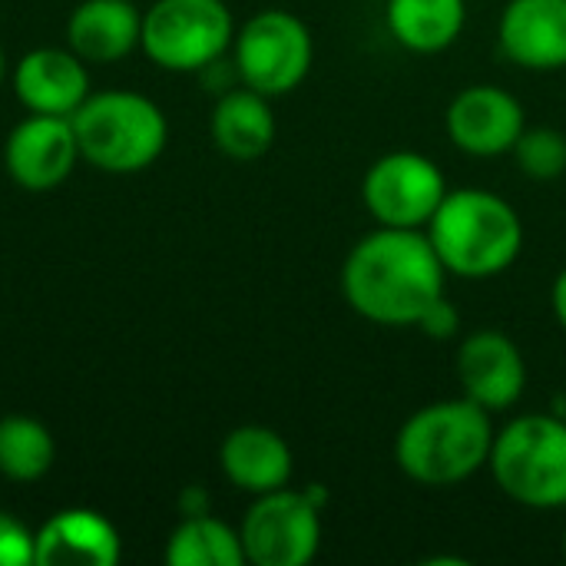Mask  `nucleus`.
I'll return each mask as SVG.
<instances>
[{
    "label": "nucleus",
    "instance_id": "nucleus-1",
    "mask_svg": "<svg viewBox=\"0 0 566 566\" xmlns=\"http://www.w3.org/2000/svg\"><path fill=\"white\" fill-rule=\"evenodd\" d=\"M338 285L358 318L381 328H415L424 308L444 295L448 269L424 229L375 226L348 249Z\"/></svg>",
    "mask_w": 566,
    "mask_h": 566
},
{
    "label": "nucleus",
    "instance_id": "nucleus-2",
    "mask_svg": "<svg viewBox=\"0 0 566 566\" xmlns=\"http://www.w3.org/2000/svg\"><path fill=\"white\" fill-rule=\"evenodd\" d=\"M494 434V415L471 398L431 401L401 421L395 434V464L418 488H458L488 468Z\"/></svg>",
    "mask_w": 566,
    "mask_h": 566
},
{
    "label": "nucleus",
    "instance_id": "nucleus-3",
    "mask_svg": "<svg viewBox=\"0 0 566 566\" xmlns=\"http://www.w3.org/2000/svg\"><path fill=\"white\" fill-rule=\"evenodd\" d=\"M424 232L448 275L464 282L504 275L521 259L527 239L514 202L484 186L448 189Z\"/></svg>",
    "mask_w": 566,
    "mask_h": 566
},
{
    "label": "nucleus",
    "instance_id": "nucleus-4",
    "mask_svg": "<svg viewBox=\"0 0 566 566\" xmlns=\"http://www.w3.org/2000/svg\"><path fill=\"white\" fill-rule=\"evenodd\" d=\"M70 119L80 156L113 176L149 169L169 143L166 113L149 96L133 90L90 93Z\"/></svg>",
    "mask_w": 566,
    "mask_h": 566
},
{
    "label": "nucleus",
    "instance_id": "nucleus-5",
    "mask_svg": "<svg viewBox=\"0 0 566 566\" xmlns=\"http://www.w3.org/2000/svg\"><path fill=\"white\" fill-rule=\"evenodd\" d=\"M488 471L497 491L517 507H566V418L517 415L497 428Z\"/></svg>",
    "mask_w": 566,
    "mask_h": 566
},
{
    "label": "nucleus",
    "instance_id": "nucleus-6",
    "mask_svg": "<svg viewBox=\"0 0 566 566\" xmlns=\"http://www.w3.org/2000/svg\"><path fill=\"white\" fill-rule=\"evenodd\" d=\"M232 63L242 86L279 99L308 80L315 63V36L298 13L265 7L235 30Z\"/></svg>",
    "mask_w": 566,
    "mask_h": 566
},
{
    "label": "nucleus",
    "instance_id": "nucleus-7",
    "mask_svg": "<svg viewBox=\"0 0 566 566\" xmlns=\"http://www.w3.org/2000/svg\"><path fill=\"white\" fill-rule=\"evenodd\" d=\"M235 20L226 0H156L143 13V53L169 73H199L232 50Z\"/></svg>",
    "mask_w": 566,
    "mask_h": 566
},
{
    "label": "nucleus",
    "instance_id": "nucleus-8",
    "mask_svg": "<svg viewBox=\"0 0 566 566\" xmlns=\"http://www.w3.org/2000/svg\"><path fill=\"white\" fill-rule=\"evenodd\" d=\"M322 511L308 491L279 488L259 494L239 524L245 564L308 566L322 551Z\"/></svg>",
    "mask_w": 566,
    "mask_h": 566
},
{
    "label": "nucleus",
    "instance_id": "nucleus-9",
    "mask_svg": "<svg viewBox=\"0 0 566 566\" xmlns=\"http://www.w3.org/2000/svg\"><path fill=\"white\" fill-rule=\"evenodd\" d=\"M444 169L418 149H391L361 176V202L378 226L428 229L448 196Z\"/></svg>",
    "mask_w": 566,
    "mask_h": 566
},
{
    "label": "nucleus",
    "instance_id": "nucleus-10",
    "mask_svg": "<svg viewBox=\"0 0 566 566\" xmlns=\"http://www.w3.org/2000/svg\"><path fill=\"white\" fill-rule=\"evenodd\" d=\"M524 129V103L501 83H471L458 90L444 109V133L451 146L474 159L511 156Z\"/></svg>",
    "mask_w": 566,
    "mask_h": 566
},
{
    "label": "nucleus",
    "instance_id": "nucleus-11",
    "mask_svg": "<svg viewBox=\"0 0 566 566\" xmlns=\"http://www.w3.org/2000/svg\"><path fill=\"white\" fill-rule=\"evenodd\" d=\"M454 378L461 395L491 415L521 405L527 391V358L521 345L501 328L468 332L454 352Z\"/></svg>",
    "mask_w": 566,
    "mask_h": 566
},
{
    "label": "nucleus",
    "instance_id": "nucleus-12",
    "mask_svg": "<svg viewBox=\"0 0 566 566\" xmlns=\"http://www.w3.org/2000/svg\"><path fill=\"white\" fill-rule=\"evenodd\" d=\"M80 143L70 116H43L33 113L17 123L3 146V166L10 179L30 192L56 189L76 169Z\"/></svg>",
    "mask_w": 566,
    "mask_h": 566
},
{
    "label": "nucleus",
    "instance_id": "nucleus-13",
    "mask_svg": "<svg viewBox=\"0 0 566 566\" xmlns=\"http://www.w3.org/2000/svg\"><path fill=\"white\" fill-rule=\"evenodd\" d=\"M497 43L527 73L566 70V0H507L497 17Z\"/></svg>",
    "mask_w": 566,
    "mask_h": 566
},
{
    "label": "nucleus",
    "instance_id": "nucleus-14",
    "mask_svg": "<svg viewBox=\"0 0 566 566\" xmlns=\"http://www.w3.org/2000/svg\"><path fill=\"white\" fill-rule=\"evenodd\" d=\"M13 93L30 113L73 116L90 96V73L70 46H40L13 66Z\"/></svg>",
    "mask_w": 566,
    "mask_h": 566
},
{
    "label": "nucleus",
    "instance_id": "nucleus-15",
    "mask_svg": "<svg viewBox=\"0 0 566 566\" xmlns=\"http://www.w3.org/2000/svg\"><path fill=\"white\" fill-rule=\"evenodd\" d=\"M119 557L116 527L86 507L60 511L33 534V566H116Z\"/></svg>",
    "mask_w": 566,
    "mask_h": 566
},
{
    "label": "nucleus",
    "instance_id": "nucleus-16",
    "mask_svg": "<svg viewBox=\"0 0 566 566\" xmlns=\"http://www.w3.org/2000/svg\"><path fill=\"white\" fill-rule=\"evenodd\" d=\"M219 468L232 488L259 497L289 488L295 474V454L275 428L239 424L219 444Z\"/></svg>",
    "mask_w": 566,
    "mask_h": 566
},
{
    "label": "nucleus",
    "instance_id": "nucleus-17",
    "mask_svg": "<svg viewBox=\"0 0 566 566\" xmlns=\"http://www.w3.org/2000/svg\"><path fill=\"white\" fill-rule=\"evenodd\" d=\"M143 40V13L133 0H83L66 20V46L83 63H119Z\"/></svg>",
    "mask_w": 566,
    "mask_h": 566
},
{
    "label": "nucleus",
    "instance_id": "nucleus-18",
    "mask_svg": "<svg viewBox=\"0 0 566 566\" xmlns=\"http://www.w3.org/2000/svg\"><path fill=\"white\" fill-rule=\"evenodd\" d=\"M209 133H212L216 149L226 153L229 159L249 163V159L265 156L279 136L272 99L249 86L226 90L212 109Z\"/></svg>",
    "mask_w": 566,
    "mask_h": 566
},
{
    "label": "nucleus",
    "instance_id": "nucleus-19",
    "mask_svg": "<svg viewBox=\"0 0 566 566\" xmlns=\"http://www.w3.org/2000/svg\"><path fill=\"white\" fill-rule=\"evenodd\" d=\"M388 36L418 56L451 50L468 27V0H385Z\"/></svg>",
    "mask_w": 566,
    "mask_h": 566
},
{
    "label": "nucleus",
    "instance_id": "nucleus-20",
    "mask_svg": "<svg viewBox=\"0 0 566 566\" xmlns=\"http://www.w3.org/2000/svg\"><path fill=\"white\" fill-rule=\"evenodd\" d=\"M169 566H242L245 551L235 527L206 514H186L166 541Z\"/></svg>",
    "mask_w": 566,
    "mask_h": 566
},
{
    "label": "nucleus",
    "instance_id": "nucleus-21",
    "mask_svg": "<svg viewBox=\"0 0 566 566\" xmlns=\"http://www.w3.org/2000/svg\"><path fill=\"white\" fill-rule=\"evenodd\" d=\"M56 458V444L46 424H40L36 418H23V415H10L0 421V474L17 481V484H30L40 481Z\"/></svg>",
    "mask_w": 566,
    "mask_h": 566
},
{
    "label": "nucleus",
    "instance_id": "nucleus-22",
    "mask_svg": "<svg viewBox=\"0 0 566 566\" xmlns=\"http://www.w3.org/2000/svg\"><path fill=\"white\" fill-rule=\"evenodd\" d=\"M511 156L531 182H554L566 172V133L557 126H527Z\"/></svg>",
    "mask_w": 566,
    "mask_h": 566
},
{
    "label": "nucleus",
    "instance_id": "nucleus-23",
    "mask_svg": "<svg viewBox=\"0 0 566 566\" xmlns=\"http://www.w3.org/2000/svg\"><path fill=\"white\" fill-rule=\"evenodd\" d=\"M0 566H33V534L0 511Z\"/></svg>",
    "mask_w": 566,
    "mask_h": 566
},
{
    "label": "nucleus",
    "instance_id": "nucleus-24",
    "mask_svg": "<svg viewBox=\"0 0 566 566\" xmlns=\"http://www.w3.org/2000/svg\"><path fill=\"white\" fill-rule=\"evenodd\" d=\"M424 338H434V342H451V338H458L461 335V312H458V305L448 298V295H441L438 302H431L428 308H424V315L418 318V325H415Z\"/></svg>",
    "mask_w": 566,
    "mask_h": 566
},
{
    "label": "nucleus",
    "instance_id": "nucleus-25",
    "mask_svg": "<svg viewBox=\"0 0 566 566\" xmlns=\"http://www.w3.org/2000/svg\"><path fill=\"white\" fill-rule=\"evenodd\" d=\"M551 308H554L557 325L566 332V265L557 272V279L551 285Z\"/></svg>",
    "mask_w": 566,
    "mask_h": 566
},
{
    "label": "nucleus",
    "instance_id": "nucleus-26",
    "mask_svg": "<svg viewBox=\"0 0 566 566\" xmlns=\"http://www.w3.org/2000/svg\"><path fill=\"white\" fill-rule=\"evenodd\" d=\"M3 73H7V56H3V46H0V83H3Z\"/></svg>",
    "mask_w": 566,
    "mask_h": 566
},
{
    "label": "nucleus",
    "instance_id": "nucleus-27",
    "mask_svg": "<svg viewBox=\"0 0 566 566\" xmlns=\"http://www.w3.org/2000/svg\"><path fill=\"white\" fill-rule=\"evenodd\" d=\"M564 557H566V524H564Z\"/></svg>",
    "mask_w": 566,
    "mask_h": 566
}]
</instances>
